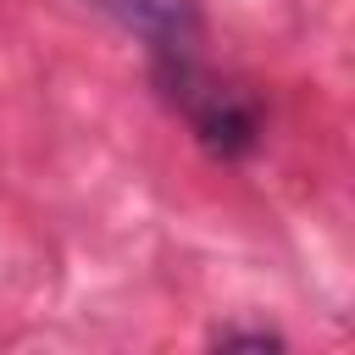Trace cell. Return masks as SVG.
<instances>
[{"label":"cell","instance_id":"cell-2","mask_svg":"<svg viewBox=\"0 0 355 355\" xmlns=\"http://www.w3.org/2000/svg\"><path fill=\"white\" fill-rule=\"evenodd\" d=\"M94 11H105L116 28L139 33L150 44V55H189L200 44V11L194 0H89Z\"/></svg>","mask_w":355,"mask_h":355},{"label":"cell","instance_id":"cell-1","mask_svg":"<svg viewBox=\"0 0 355 355\" xmlns=\"http://www.w3.org/2000/svg\"><path fill=\"white\" fill-rule=\"evenodd\" d=\"M155 78H161L166 100L189 116V128H194L216 155H244V150H255V139H261V111H255V100H250L244 89L211 78L194 50H189V55H161V61H155Z\"/></svg>","mask_w":355,"mask_h":355}]
</instances>
